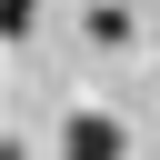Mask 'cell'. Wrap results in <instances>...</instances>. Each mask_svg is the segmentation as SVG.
<instances>
[{
	"label": "cell",
	"instance_id": "1",
	"mask_svg": "<svg viewBox=\"0 0 160 160\" xmlns=\"http://www.w3.org/2000/svg\"><path fill=\"white\" fill-rule=\"evenodd\" d=\"M120 150H130V130L110 110H70L60 120V160H120Z\"/></svg>",
	"mask_w": 160,
	"mask_h": 160
},
{
	"label": "cell",
	"instance_id": "2",
	"mask_svg": "<svg viewBox=\"0 0 160 160\" xmlns=\"http://www.w3.org/2000/svg\"><path fill=\"white\" fill-rule=\"evenodd\" d=\"M30 20H40V0H0V40H30Z\"/></svg>",
	"mask_w": 160,
	"mask_h": 160
},
{
	"label": "cell",
	"instance_id": "3",
	"mask_svg": "<svg viewBox=\"0 0 160 160\" xmlns=\"http://www.w3.org/2000/svg\"><path fill=\"white\" fill-rule=\"evenodd\" d=\"M0 160H20V140H0Z\"/></svg>",
	"mask_w": 160,
	"mask_h": 160
}]
</instances>
